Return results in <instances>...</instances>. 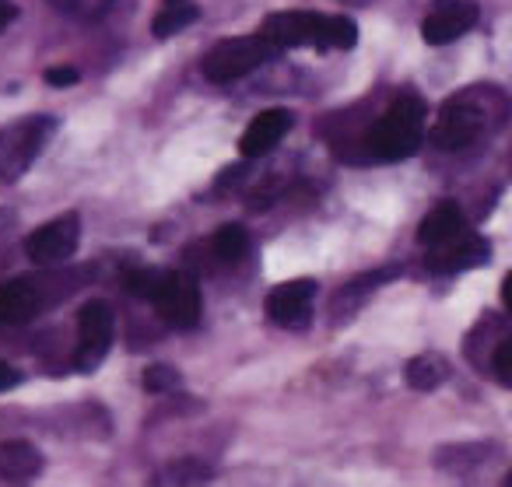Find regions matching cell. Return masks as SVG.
<instances>
[{"label":"cell","mask_w":512,"mask_h":487,"mask_svg":"<svg viewBox=\"0 0 512 487\" xmlns=\"http://www.w3.org/2000/svg\"><path fill=\"white\" fill-rule=\"evenodd\" d=\"M292 123H295V116L288 113V109H264L260 116H253V123H249V127L242 130V137H239L242 158L271 155V151L288 137Z\"/></svg>","instance_id":"obj_12"},{"label":"cell","mask_w":512,"mask_h":487,"mask_svg":"<svg viewBox=\"0 0 512 487\" xmlns=\"http://www.w3.org/2000/svg\"><path fill=\"white\" fill-rule=\"evenodd\" d=\"M15 386H22V372L15 365H8V361H0V393H8Z\"/></svg>","instance_id":"obj_26"},{"label":"cell","mask_w":512,"mask_h":487,"mask_svg":"<svg viewBox=\"0 0 512 487\" xmlns=\"http://www.w3.org/2000/svg\"><path fill=\"white\" fill-rule=\"evenodd\" d=\"M113 0H53V8L74 18H102Z\"/></svg>","instance_id":"obj_23"},{"label":"cell","mask_w":512,"mask_h":487,"mask_svg":"<svg viewBox=\"0 0 512 487\" xmlns=\"http://www.w3.org/2000/svg\"><path fill=\"white\" fill-rule=\"evenodd\" d=\"M176 386H179V372L172 365L144 368V389H148V393H172Z\"/></svg>","instance_id":"obj_22"},{"label":"cell","mask_w":512,"mask_h":487,"mask_svg":"<svg viewBox=\"0 0 512 487\" xmlns=\"http://www.w3.org/2000/svg\"><path fill=\"white\" fill-rule=\"evenodd\" d=\"M204 480H211V466H204L200 459H179L162 473L165 487H200Z\"/></svg>","instance_id":"obj_19"},{"label":"cell","mask_w":512,"mask_h":487,"mask_svg":"<svg viewBox=\"0 0 512 487\" xmlns=\"http://www.w3.org/2000/svg\"><path fill=\"white\" fill-rule=\"evenodd\" d=\"M274 53L278 50L264 36L221 39L204 57V78L214 81V85H228V81H239L246 74H253L256 67H264L267 60H274Z\"/></svg>","instance_id":"obj_3"},{"label":"cell","mask_w":512,"mask_h":487,"mask_svg":"<svg viewBox=\"0 0 512 487\" xmlns=\"http://www.w3.org/2000/svg\"><path fill=\"white\" fill-rule=\"evenodd\" d=\"M502 302H505V309L512 312V274H509V277H505V281H502Z\"/></svg>","instance_id":"obj_28"},{"label":"cell","mask_w":512,"mask_h":487,"mask_svg":"<svg viewBox=\"0 0 512 487\" xmlns=\"http://www.w3.org/2000/svg\"><path fill=\"white\" fill-rule=\"evenodd\" d=\"M491 256V246L474 232H463L456 235L453 242L446 246H435L428 249V270L435 274H460V270H470V267H484Z\"/></svg>","instance_id":"obj_11"},{"label":"cell","mask_w":512,"mask_h":487,"mask_svg":"<svg viewBox=\"0 0 512 487\" xmlns=\"http://www.w3.org/2000/svg\"><path fill=\"white\" fill-rule=\"evenodd\" d=\"M158 316L172 326V330H193L204 316V295H200V284L186 270H169V274L158 277V288L151 295Z\"/></svg>","instance_id":"obj_4"},{"label":"cell","mask_w":512,"mask_h":487,"mask_svg":"<svg viewBox=\"0 0 512 487\" xmlns=\"http://www.w3.org/2000/svg\"><path fill=\"white\" fill-rule=\"evenodd\" d=\"M323 25L327 15H316V11H278V15L264 18L260 32L274 50H299V46H323Z\"/></svg>","instance_id":"obj_8"},{"label":"cell","mask_w":512,"mask_h":487,"mask_svg":"<svg viewBox=\"0 0 512 487\" xmlns=\"http://www.w3.org/2000/svg\"><path fill=\"white\" fill-rule=\"evenodd\" d=\"M505 487H512V470H509V477H505Z\"/></svg>","instance_id":"obj_30"},{"label":"cell","mask_w":512,"mask_h":487,"mask_svg":"<svg viewBox=\"0 0 512 487\" xmlns=\"http://www.w3.org/2000/svg\"><path fill=\"white\" fill-rule=\"evenodd\" d=\"M316 281L313 277H295L285 281L267 295V316L271 323L285 326V330H306L313 319V302H316Z\"/></svg>","instance_id":"obj_9"},{"label":"cell","mask_w":512,"mask_h":487,"mask_svg":"<svg viewBox=\"0 0 512 487\" xmlns=\"http://www.w3.org/2000/svg\"><path fill=\"white\" fill-rule=\"evenodd\" d=\"M200 18V8L193 4V0H162V11L155 15V22H151V32H155L158 39H169L176 36V32H183L186 25H193Z\"/></svg>","instance_id":"obj_17"},{"label":"cell","mask_w":512,"mask_h":487,"mask_svg":"<svg viewBox=\"0 0 512 487\" xmlns=\"http://www.w3.org/2000/svg\"><path fill=\"white\" fill-rule=\"evenodd\" d=\"M116 337V312L109 302L92 298L81 305L78 312V351H74V365L78 372H95L106 361L109 347Z\"/></svg>","instance_id":"obj_5"},{"label":"cell","mask_w":512,"mask_h":487,"mask_svg":"<svg viewBox=\"0 0 512 487\" xmlns=\"http://www.w3.org/2000/svg\"><path fill=\"white\" fill-rule=\"evenodd\" d=\"M46 85L50 88H71V85H78L81 81V74H78V67H46Z\"/></svg>","instance_id":"obj_25"},{"label":"cell","mask_w":512,"mask_h":487,"mask_svg":"<svg viewBox=\"0 0 512 487\" xmlns=\"http://www.w3.org/2000/svg\"><path fill=\"white\" fill-rule=\"evenodd\" d=\"M355 43H358V25L344 15H327L320 50H351Z\"/></svg>","instance_id":"obj_20"},{"label":"cell","mask_w":512,"mask_h":487,"mask_svg":"<svg viewBox=\"0 0 512 487\" xmlns=\"http://www.w3.org/2000/svg\"><path fill=\"white\" fill-rule=\"evenodd\" d=\"M477 18H481V11H477L474 0H435V8L421 22V36H425L428 46L456 43L474 29Z\"/></svg>","instance_id":"obj_10"},{"label":"cell","mask_w":512,"mask_h":487,"mask_svg":"<svg viewBox=\"0 0 512 487\" xmlns=\"http://www.w3.org/2000/svg\"><path fill=\"white\" fill-rule=\"evenodd\" d=\"M446 379H449V365H446V358L435 351L418 354V358H411L404 368V382L411 389H418V393H432V389H439Z\"/></svg>","instance_id":"obj_16"},{"label":"cell","mask_w":512,"mask_h":487,"mask_svg":"<svg viewBox=\"0 0 512 487\" xmlns=\"http://www.w3.org/2000/svg\"><path fill=\"white\" fill-rule=\"evenodd\" d=\"M78 242H81V218L74 211H67L60 218L46 221V225H39L25 239V253L39 267H53V263L71 260L78 253Z\"/></svg>","instance_id":"obj_7"},{"label":"cell","mask_w":512,"mask_h":487,"mask_svg":"<svg viewBox=\"0 0 512 487\" xmlns=\"http://www.w3.org/2000/svg\"><path fill=\"white\" fill-rule=\"evenodd\" d=\"M484 130H488V113L470 95H456V99H449L442 106V116L432 130V141L442 151H463L474 141H481Z\"/></svg>","instance_id":"obj_6"},{"label":"cell","mask_w":512,"mask_h":487,"mask_svg":"<svg viewBox=\"0 0 512 487\" xmlns=\"http://www.w3.org/2000/svg\"><path fill=\"white\" fill-rule=\"evenodd\" d=\"M53 134H57L53 116H25V120L0 127V179L18 183L36 165V158L43 155Z\"/></svg>","instance_id":"obj_2"},{"label":"cell","mask_w":512,"mask_h":487,"mask_svg":"<svg viewBox=\"0 0 512 487\" xmlns=\"http://www.w3.org/2000/svg\"><path fill=\"white\" fill-rule=\"evenodd\" d=\"M344 4H358V8H362V4H369V0H344Z\"/></svg>","instance_id":"obj_29"},{"label":"cell","mask_w":512,"mask_h":487,"mask_svg":"<svg viewBox=\"0 0 512 487\" xmlns=\"http://www.w3.org/2000/svg\"><path fill=\"white\" fill-rule=\"evenodd\" d=\"M158 277H162L158 270H134V274L123 277V288L134 298H148L151 302V295H155V288H158Z\"/></svg>","instance_id":"obj_24"},{"label":"cell","mask_w":512,"mask_h":487,"mask_svg":"<svg viewBox=\"0 0 512 487\" xmlns=\"http://www.w3.org/2000/svg\"><path fill=\"white\" fill-rule=\"evenodd\" d=\"M15 15H18L15 4H11V0H0V32H4L11 22H15Z\"/></svg>","instance_id":"obj_27"},{"label":"cell","mask_w":512,"mask_h":487,"mask_svg":"<svg viewBox=\"0 0 512 487\" xmlns=\"http://www.w3.org/2000/svg\"><path fill=\"white\" fill-rule=\"evenodd\" d=\"M211 253L218 263H239L249 253V235L242 225H221L211 235Z\"/></svg>","instance_id":"obj_18"},{"label":"cell","mask_w":512,"mask_h":487,"mask_svg":"<svg viewBox=\"0 0 512 487\" xmlns=\"http://www.w3.org/2000/svg\"><path fill=\"white\" fill-rule=\"evenodd\" d=\"M425 134V102L418 95H400L369 130V151L379 162H404L418 151Z\"/></svg>","instance_id":"obj_1"},{"label":"cell","mask_w":512,"mask_h":487,"mask_svg":"<svg viewBox=\"0 0 512 487\" xmlns=\"http://www.w3.org/2000/svg\"><path fill=\"white\" fill-rule=\"evenodd\" d=\"M43 470V452L25 438H4L0 442V477L4 480H32Z\"/></svg>","instance_id":"obj_15"},{"label":"cell","mask_w":512,"mask_h":487,"mask_svg":"<svg viewBox=\"0 0 512 487\" xmlns=\"http://www.w3.org/2000/svg\"><path fill=\"white\" fill-rule=\"evenodd\" d=\"M43 309V298L32 281H8L0 284V323L22 326Z\"/></svg>","instance_id":"obj_14"},{"label":"cell","mask_w":512,"mask_h":487,"mask_svg":"<svg viewBox=\"0 0 512 487\" xmlns=\"http://www.w3.org/2000/svg\"><path fill=\"white\" fill-rule=\"evenodd\" d=\"M463 232H467V218H463V211L453 200H446V204L432 207V211L425 214V221H421V228H418V242L425 249H435V246L453 242L456 235H463Z\"/></svg>","instance_id":"obj_13"},{"label":"cell","mask_w":512,"mask_h":487,"mask_svg":"<svg viewBox=\"0 0 512 487\" xmlns=\"http://www.w3.org/2000/svg\"><path fill=\"white\" fill-rule=\"evenodd\" d=\"M491 375L498 379V386L512 389V333L495 344V354H491Z\"/></svg>","instance_id":"obj_21"}]
</instances>
